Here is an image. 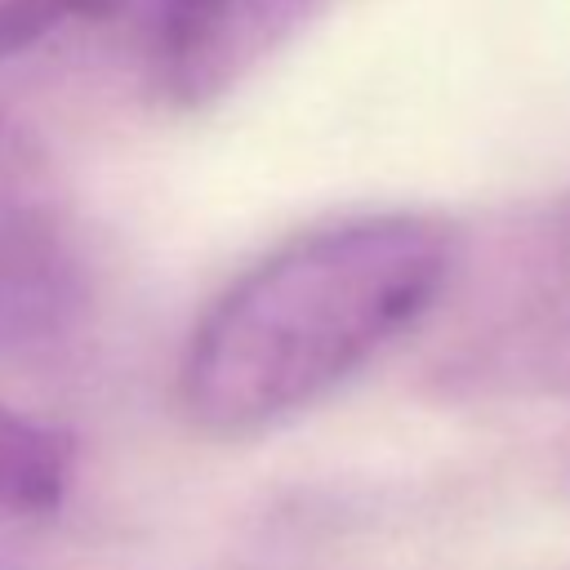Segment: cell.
Here are the masks:
<instances>
[{
    "mask_svg": "<svg viewBox=\"0 0 570 570\" xmlns=\"http://www.w3.org/2000/svg\"><path fill=\"white\" fill-rule=\"evenodd\" d=\"M454 267L459 236L428 214H365L285 240L196 321L178 365L187 419L249 436L325 401L436 307Z\"/></svg>",
    "mask_w": 570,
    "mask_h": 570,
    "instance_id": "6da1fadb",
    "label": "cell"
},
{
    "mask_svg": "<svg viewBox=\"0 0 570 570\" xmlns=\"http://www.w3.org/2000/svg\"><path fill=\"white\" fill-rule=\"evenodd\" d=\"M316 0H160L156 80L183 107L214 102L240 85Z\"/></svg>",
    "mask_w": 570,
    "mask_h": 570,
    "instance_id": "7a4b0ae2",
    "label": "cell"
},
{
    "mask_svg": "<svg viewBox=\"0 0 570 570\" xmlns=\"http://www.w3.org/2000/svg\"><path fill=\"white\" fill-rule=\"evenodd\" d=\"M71 258L36 165L0 120V334L53 330L71 307Z\"/></svg>",
    "mask_w": 570,
    "mask_h": 570,
    "instance_id": "3957f363",
    "label": "cell"
},
{
    "mask_svg": "<svg viewBox=\"0 0 570 570\" xmlns=\"http://www.w3.org/2000/svg\"><path fill=\"white\" fill-rule=\"evenodd\" d=\"M71 468H76V450L58 428L0 405V512L4 517L53 512L71 485Z\"/></svg>",
    "mask_w": 570,
    "mask_h": 570,
    "instance_id": "277c9868",
    "label": "cell"
},
{
    "mask_svg": "<svg viewBox=\"0 0 570 570\" xmlns=\"http://www.w3.org/2000/svg\"><path fill=\"white\" fill-rule=\"evenodd\" d=\"M116 0H0V62L36 49L53 31L111 13Z\"/></svg>",
    "mask_w": 570,
    "mask_h": 570,
    "instance_id": "5b68a950",
    "label": "cell"
}]
</instances>
